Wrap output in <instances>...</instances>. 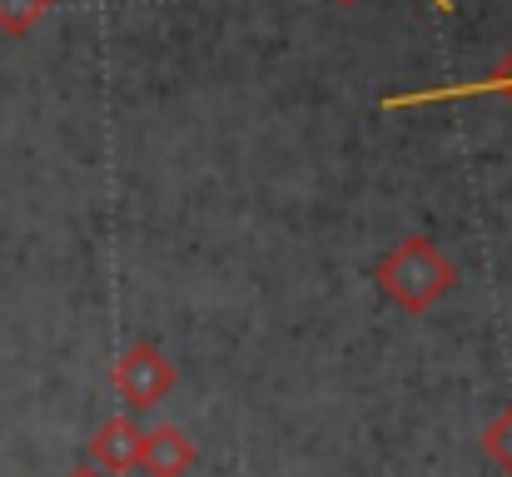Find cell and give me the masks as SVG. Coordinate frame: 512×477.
<instances>
[{
    "label": "cell",
    "mask_w": 512,
    "mask_h": 477,
    "mask_svg": "<svg viewBox=\"0 0 512 477\" xmlns=\"http://www.w3.org/2000/svg\"><path fill=\"white\" fill-rule=\"evenodd\" d=\"M194 463H199V448H194L189 433L174 428V423H160V428H150V433L140 438V463H135V468L145 477H184Z\"/></svg>",
    "instance_id": "obj_4"
},
{
    "label": "cell",
    "mask_w": 512,
    "mask_h": 477,
    "mask_svg": "<svg viewBox=\"0 0 512 477\" xmlns=\"http://www.w3.org/2000/svg\"><path fill=\"white\" fill-rule=\"evenodd\" d=\"M70 477H110V473H100V468H75Z\"/></svg>",
    "instance_id": "obj_9"
},
{
    "label": "cell",
    "mask_w": 512,
    "mask_h": 477,
    "mask_svg": "<svg viewBox=\"0 0 512 477\" xmlns=\"http://www.w3.org/2000/svg\"><path fill=\"white\" fill-rule=\"evenodd\" d=\"M50 10H55V0H0V35L25 40Z\"/></svg>",
    "instance_id": "obj_6"
},
{
    "label": "cell",
    "mask_w": 512,
    "mask_h": 477,
    "mask_svg": "<svg viewBox=\"0 0 512 477\" xmlns=\"http://www.w3.org/2000/svg\"><path fill=\"white\" fill-rule=\"evenodd\" d=\"M483 453L512 477V403L488 423V428H483Z\"/></svg>",
    "instance_id": "obj_7"
},
{
    "label": "cell",
    "mask_w": 512,
    "mask_h": 477,
    "mask_svg": "<svg viewBox=\"0 0 512 477\" xmlns=\"http://www.w3.org/2000/svg\"><path fill=\"white\" fill-rule=\"evenodd\" d=\"M448 100H508L512 105V50L508 60L483 75V80H463V85H438V90H403V95H378V110H418V105H448Z\"/></svg>",
    "instance_id": "obj_3"
},
{
    "label": "cell",
    "mask_w": 512,
    "mask_h": 477,
    "mask_svg": "<svg viewBox=\"0 0 512 477\" xmlns=\"http://www.w3.org/2000/svg\"><path fill=\"white\" fill-rule=\"evenodd\" d=\"M334 5H358V0H334ZM438 10H453V0H433Z\"/></svg>",
    "instance_id": "obj_8"
},
{
    "label": "cell",
    "mask_w": 512,
    "mask_h": 477,
    "mask_svg": "<svg viewBox=\"0 0 512 477\" xmlns=\"http://www.w3.org/2000/svg\"><path fill=\"white\" fill-rule=\"evenodd\" d=\"M140 423L135 418H105V428L90 438V468L100 473L120 477V473H135L140 463Z\"/></svg>",
    "instance_id": "obj_5"
},
{
    "label": "cell",
    "mask_w": 512,
    "mask_h": 477,
    "mask_svg": "<svg viewBox=\"0 0 512 477\" xmlns=\"http://www.w3.org/2000/svg\"><path fill=\"white\" fill-rule=\"evenodd\" d=\"M373 284H378L383 299H393L403 314H428V309H438V304L453 294L458 269H453V259H448L433 239L408 234L403 244H393V249L373 264Z\"/></svg>",
    "instance_id": "obj_1"
},
{
    "label": "cell",
    "mask_w": 512,
    "mask_h": 477,
    "mask_svg": "<svg viewBox=\"0 0 512 477\" xmlns=\"http://www.w3.org/2000/svg\"><path fill=\"white\" fill-rule=\"evenodd\" d=\"M174 363L155 348V343H130L125 353H120V363H115V373H110V383H115V393L135 408V413H145V408H155V403H165L174 393Z\"/></svg>",
    "instance_id": "obj_2"
}]
</instances>
